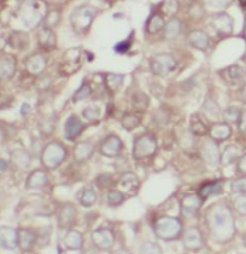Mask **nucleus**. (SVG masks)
Listing matches in <instances>:
<instances>
[{
	"mask_svg": "<svg viewBox=\"0 0 246 254\" xmlns=\"http://www.w3.org/2000/svg\"><path fill=\"white\" fill-rule=\"evenodd\" d=\"M208 224L213 234H216L220 238H229L234 231L231 212L223 205H216L211 209L208 215Z\"/></svg>",
	"mask_w": 246,
	"mask_h": 254,
	"instance_id": "1",
	"label": "nucleus"
},
{
	"mask_svg": "<svg viewBox=\"0 0 246 254\" xmlns=\"http://www.w3.org/2000/svg\"><path fill=\"white\" fill-rule=\"evenodd\" d=\"M98 15V8L93 6H80L76 8L70 17L71 28L80 36H83L89 32V29L92 26L94 18Z\"/></svg>",
	"mask_w": 246,
	"mask_h": 254,
	"instance_id": "2",
	"label": "nucleus"
},
{
	"mask_svg": "<svg viewBox=\"0 0 246 254\" xmlns=\"http://www.w3.org/2000/svg\"><path fill=\"white\" fill-rule=\"evenodd\" d=\"M67 156V150L59 142H49L41 152V164L45 170H56Z\"/></svg>",
	"mask_w": 246,
	"mask_h": 254,
	"instance_id": "3",
	"label": "nucleus"
},
{
	"mask_svg": "<svg viewBox=\"0 0 246 254\" xmlns=\"http://www.w3.org/2000/svg\"><path fill=\"white\" fill-rule=\"evenodd\" d=\"M155 232L160 239L164 241H172L179 237L182 232V224L176 217L164 216L155 221Z\"/></svg>",
	"mask_w": 246,
	"mask_h": 254,
	"instance_id": "4",
	"label": "nucleus"
},
{
	"mask_svg": "<svg viewBox=\"0 0 246 254\" xmlns=\"http://www.w3.org/2000/svg\"><path fill=\"white\" fill-rule=\"evenodd\" d=\"M45 17L43 6L38 1H26L21 7V19L27 28H33L41 22Z\"/></svg>",
	"mask_w": 246,
	"mask_h": 254,
	"instance_id": "5",
	"label": "nucleus"
},
{
	"mask_svg": "<svg viewBox=\"0 0 246 254\" xmlns=\"http://www.w3.org/2000/svg\"><path fill=\"white\" fill-rule=\"evenodd\" d=\"M176 68V62L171 54H159L151 59V70L153 74L164 77Z\"/></svg>",
	"mask_w": 246,
	"mask_h": 254,
	"instance_id": "6",
	"label": "nucleus"
},
{
	"mask_svg": "<svg viewBox=\"0 0 246 254\" xmlns=\"http://www.w3.org/2000/svg\"><path fill=\"white\" fill-rule=\"evenodd\" d=\"M158 150V141L152 135H141L134 141L133 156L134 159H145L153 156Z\"/></svg>",
	"mask_w": 246,
	"mask_h": 254,
	"instance_id": "7",
	"label": "nucleus"
},
{
	"mask_svg": "<svg viewBox=\"0 0 246 254\" xmlns=\"http://www.w3.org/2000/svg\"><path fill=\"white\" fill-rule=\"evenodd\" d=\"M85 123L77 115H70L66 119L65 123V138L67 141H74L77 137H80L85 130Z\"/></svg>",
	"mask_w": 246,
	"mask_h": 254,
	"instance_id": "8",
	"label": "nucleus"
},
{
	"mask_svg": "<svg viewBox=\"0 0 246 254\" xmlns=\"http://www.w3.org/2000/svg\"><path fill=\"white\" fill-rule=\"evenodd\" d=\"M80 66H81V51L78 48H70L66 51L63 55L62 70L66 74H73L80 68Z\"/></svg>",
	"mask_w": 246,
	"mask_h": 254,
	"instance_id": "9",
	"label": "nucleus"
},
{
	"mask_svg": "<svg viewBox=\"0 0 246 254\" xmlns=\"http://www.w3.org/2000/svg\"><path fill=\"white\" fill-rule=\"evenodd\" d=\"M92 242L101 250H108L115 242L114 232L107 228H98L92 234Z\"/></svg>",
	"mask_w": 246,
	"mask_h": 254,
	"instance_id": "10",
	"label": "nucleus"
},
{
	"mask_svg": "<svg viewBox=\"0 0 246 254\" xmlns=\"http://www.w3.org/2000/svg\"><path fill=\"white\" fill-rule=\"evenodd\" d=\"M0 246L7 250H14L19 246L18 232L7 226H0Z\"/></svg>",
	"mask_w": 246,
	"mask_h": 254,
	"instance_id": "11",
	"label": "nucleus"
},
{
	"mask_svg": "<svg viewBox=\"0 0 246 254\" xmlns=\"http://www.w3.org/2000/svg\"><path fill=\"white\" fill-rule=\"evenodd\" d=\"M123 148V142L118 135H109L104 139L100 152L103 153L105 157H116L119 156L120 150Z\"/></svg>",
	"mask_w": 246,
	"mask_h": 254,
	"instance_id": "12",
	"label": "nucleus"
},
{
	"mask_svg": "<svg viewBox=\"0 0 246 254\" xmlns=\"http://www.w3.org/2000/svg\"><path fill=\"white\" fill-rule=\"evenodd\" d=\"M201 205L202 199L197 194H189V195H185L183 199L180 201V210H182L183 216L191 217V216L197 215Z\"/></svg>",
	"mask_w": 246,
	"mask_h": 254,
	"instance_id": "13",
	"label": "nucleus"
},
{
	"mask_svg": "<svg viewBox=\"0 0 246 254\" xmlns=\"http://www.w3.org/2000/svg\"><path fill=\"white\" fill-rule=\"evenodd\" d=\"M200 155L202 156L205 163L211 164V166H216L219 161V148L216 142L212 139L204 141L200 148Z\"/></svg>",
	"mask_w": 246,
	"mask_h": 254,
	"instance_id": "14",
	"label": "nucleus"
},
{
	"mask_svg": "<svg viewBox=\"0 0 246 254\" xmlns=\"http://www.w3.org/2000/svg\"><path fill=\"white\" fill-rule=\"evenodd\" d=\"M118 186L120 189L119 191H122L123 194H134L137 193V190L140 188V181H138L136 174H133V172H125V174H122L119 182H118Z\"/></svg>",
	"mask_w": 246,
	"mask_h": 254,
	"instance_id": "15",
	"label": "nucleus"
},
{
	"mask_svg": "<svg viewBox=\"0 0 246 254\" xmlns=\"http://www.w3.org/2000/svg\"><path fill=\"white\" fill-rule=\"evenodd\" d=\"M213 28L216 29V32L222 36H227L233 32V21L226 12H219L212 18Z\"/></svg>",
	"mask_w": 246,
	"mask_h": 254,
	"instance_id": "16",
	"label": "nucleus"
},
{
	"mask_svg": "<svg viewBox=\"0 0 246 254\" xmlns=\"http://www.w3.org/2000/svg\"><path fill=\"white\" fill-rule=\"evenodd\" d=\"M77 216L76 206L73 204H66L62 206V209L59 210V215H58V224L60 228H67L74 224Z\"/></svg>",
	"mask_w": 246,
	"mask_h": 254,
	"instance_id": "17",
	"label": "nucleus"
},
{
	"mask_svg": "<svg viewBox=\"0 0 246 254\" xmlns=\"http://www.w3.org/2000/svg\"><path fill=\"white\" fill-rule=\"evenodd\" d=\"M37 44L41 50L51 51L56 47V34L52 29L43 28L37 33Z\"/></svg>",
	"mask_w": 246,
	"mask_h": 254,
	"instance_id": "18",
	"label": "nucleus"
},
{
	"mask_svg": "<svg viewBox=\"0 0 246 254\" xmlns=\"http://www.w3.org/2000/svg\"><path fill=\"white\" fill-rule=\"evenodd\" d=\"M231 127L227 123H213L212 126L209 127V135L215 142H222L226 141L231 137Z\"/></svg>",
	"mask_w": 246,
	"mask_h": 254,
	"instance_id": "19",
	"label": "nucleus"
},
{
	"mask_svg": "<svg viewBox=\"0 0 246 254\" xmlns=\"http://www.w3.org/2000/svg\"><path fill=\"white\" fill-rule=\"evenodd\" d=\"M25 67L26 70L33 75H37L40 72H43L47 67V59L44 58L43 55L40 54H34V55H30L25 61Z\"/></svg>",
	"mask_w": 246,
	"mask_h": 254,
	"instance_id": "20",
	"label": "nucleus"
},
{
	"mask_svg": "<svg viewBox=\"0 0 246 254\" xmlns=\"http://www.w3.org/2000/svg\"><path fill=\"white\" fill-rule=\"evenodd\" d=\"M49 182V177L44 170H34L29 174L26 179V188L27 189H41L47 186Z\"/></svg>",
	"mask_w": 246,
	"mask_h": 254,
	"instance_id": "21",
	"label": "nucleus"
},
{
	"mask_svg": "<svg viewBox=\"0 0 246 254\" xmlns=\"http://www.w3.org/2000/svg\"><path fill=\"white\" fill-rule=\"evenodd\" d=\"M16 71V62L12 56H1L0 58V79H10Z\"/></svg>",
	"mask_w": 246,
	"mask_h": 254,
	"instance_id": "22",
	"label": "nucleus"
},
{
	"mask_svg": "<svg viewBox=\"0 0 246 254\" xmlns=\"http://www.w3.org/2000/svg\"><path fill=\"white\" fill-rule=\"evenodd\" d=\"M204 243L201 232L196 227H191L185 232V246L190 250H196L200 249Z\"/></svg>",
	"mask_w": 246,
	"mask_h": 254,
	"instance_id": "23",
	"label": "nucleus"
},
{
	"mask_svg": "<svg viewBox=\"0 0 246 254\" xmlns=\"http://www.w3.org/2000/svg\"><path fill=\"white\" fill-rule=\"evenodd\" d=\"M242 149H241L240 145L233 144L226 148L222 156H220V163L223 166H229V164H233L235 160H238L242 157Z\"/></svg>",
	"mask_w": 246,
	"mask_h": 254,
	"instance_id": "24",
	"label": "nucleus"
},
{
	"mask_svg": "<svg viewBox=\"0 0 246 254\" xmlns=\"http://www.w3.org/2000/svg\"><path fill=\"white\" fill-rule=\"evenodd\" d=\"M93 153H94V146L90 142H80L74 148V159L78 163L89 160Z\"/></svg>",
	"mask_w": 246,
	"mask_h": 254,
	"instance_id": "25",
	"label": "nucleus"
},
{
	"mask_svg": "<svg viewBox=\"0 0 246 254\" xmlns=\"http://www.w3.org/2000/svg\"><path fill=\"white\" fill-rule=\"evenodd\" d=\"M189 43L191 44V47H194L197 50L205 51L208 48V44H209V39H208V34L205 32L194 30L189 36Z\"/></svg>",
	"mask_w": 246,
	"mask_h": 254,
	"instance_id": "26",
	"label": "nucleus"
},
{
	"mask_svg": "<svg viewBox=\"0 0 246 254\" xmlns=\"http://www.w3.org/2000/svg\"><path fill=\"white\" fill-rule=\"evenodd\" d=\"M220 75L223 77V79L226 82L231 83V85H234V83H238L244 77V72H242V68L238 66H230L227 68H224L220 71Z\"/></svg>",
	"mask_w": 246,
	"mask_h": 254,
	"instance_id": "27",
	"label": "nucleus"
},
{
	"mask_svg": "<svg viewBox=\"0 0 246 254\" xmlns=\"http://www.w3.org/2000/svg\"><path fill=\"white\" fill-rule=\"evenodd\" d=\"M222 193V183L219 182V181H213V182H208L205 185H202L200 190H198V197L204 201L208 197H211L213 194H218Z\"/></svg>",
	"mask_w": 246,
	"mask_h": 254,
	"instance_id": "28",
	"label": "nucleus"
},
{
	"mask_svg": "<svg viewBox=\"0 0 246 254\" xmlns=\"http://www.w3.org/2000/svg\"><path fill=\"white\" fill-rule=\"evenodd\" d=\"M8 41H10L11 47L15 50H26L29 47V43H30L29 36L25 32H14L12 34H10Z\"/></svg>",
	"mask_w": 246,
	"mask_h": 254,
	"instance_id": "29",
	"label": "nucleus"
},
{
	"mask_svg": "<svg viewBox=\"0 0 246 254\" xmlns=\"http://www.w3.org/2000/svg\"><path fill=\"white\" fill-rule=\"evenodd\" d=\"M83 245V238L78 231L71 230L66 234L65 237V246L70 250H80Z\"/></svg>",
	"mask_w": 246,
	"mask_h": 254,
	"instance_id": "30",
	"label": "nucleus"
},
{
	"mask_svg": "<svg viewBox=\"0 0 246 254\" xmlns=\"http://www.w3.org/2000/svg\"><path fill=\"white\" fill-rule=\"evenodd\" d=\"M11 161L18 168H26L30 164V156L23 149H14L11 152Z\"/></svg>",
	"mask_w": 246,
	"mask_h": 254,
	"instance_id": "31",
	"label": "nucleus"
},
{
	"mask_svg": "<svg viewBox=\"0 0 246 254\" xmlns=\"http://www.w3.org/2000/svg\"><path fill=\"white\" fill-rule=\"evenodd\" d=\"M164 18L159 14H152L147 22V33L155 34L164 28Z\"/></svg>",
	"mask_w": 246,
	"mask_h": 254,
	"instance_id": "32",
	"label": "nucleus"
},
{
	"mask_svg": "<svg viewBox=\"0 0 246 254\" xmlns=\"http://www.w3.org/2000/svg\"><path fill=\"white\" fill-rule=\"evenodd\" d=\"M18 239H19V245L23 250H30L36 242V235H34V232L29 231V230H22L21 232H18Z\"/></svg>",
	"mask_w": 246,
	"mask_h": 254,
	"instance_id": "33",
	"label": "nucleus"
},
{
	"mask_svg": "<svg viewBox=\"0 0 246 254\" xmlns=\"http://www.w3.org/2000/svg\"><path fill=\"white\" fill-rule=\"evenodd\" d=\"M123 79L125 77L123 75H119V74H107L105 75V88L108 89V92H112L115 93L116 90H119V88L123 83Z\"/></svg>",
	"mask_w": 246,
	"mask_h": 254,
	"instance_id": "34",
	"label": "nucleus"
},
{
	"mask_svg": "<svg viewBox=\"0 0 246 254\" xmlns=\"http://www.w3.org/2000/svg\"><path fill=\"white\" fill-rule=\"evenodd\" d=\"M190 130L194 135H205V134H208V126L202 122V119L198 115H191Z\"/></svg>",
	"mask_w": 246,
	"mask_h": 254,
	"instance_id": "35",
	"label": "nucleus"
},
{
	"mask_svg": "<svg viewBox=\"0 0 246 254\" xmlns=\"http://www.w3.org/2000/svg\"><path fill=\"white\" fill-rule=\"evenodd\" d=\"M96 201H97V193H96V190L93 188H85L83 189V191L80 195V202L83 206H93V205L96 204Z\"/></svg>",
	"mask_w": 246,
	"mask_h": 254,
	"instance_id": "36",
	"label": "nucleus"
},
{
	"mask_svg": "<svg viewBox=\"0 0 246 254\" xmlns=\"http://www.w3.org/2000/svg\"><path fill=\"white\" fill-rule=\"evenodd\" d=\"M180 30H182V22H180L179 19H171L167 25H165V28H164V34H165V37L167 39H175V37H178L180 33Z\"/></svg>",
	"mask_w": 246,
	"mask_h": 254,
	"instance_id": "37",
	"label": "nucleus"
},
{
	"mask_svg": "<svg viewBox=\"0 0 246 254\" xmlns=\"http://www.w3.org/2000/svg\"><path fill=\"white\" fill-rule=\"evenodd\" d=\"M140 123H141V118L136 114H125L123 118H122V126L123 128H126L127 131H133V130H136L137 127L140 126Z\"/></svg>",
	"mask_w": 246,
	"mask_h": 254,
	"instance_id": "38",
	"label": "nucleus"
},
{
	"mask_svg": "<svg viewBox=\"0 0 246 254\" xmlns=\"http://www.w3.org/2000/svg\"><path fill=\"white\" fill-rule=\"evenodd\" d=\"M242 116H244L242 111H241L240 108H237V107H230V108H227V110L223 112L224 122H226L227 125H229V123H235V125H238Z\"/></svg>",
	"mask_w": 246,
	"mask_h": 254,
	"instance_id": "39",
	"label": "nucleus"
},
{
	"mask_svg": "<svg viewBox=\"0 0 246 254\" xmlns=\"http://www.w3.org/2000/svg\"><path fill=\"white\" fill-rule=\"evenodd\" d=\"M44 22V28H48V29H54L58 23L60 22V12L59 11H48L45 14V17L43 19Z\"/></svg>",
	"mask_w": 246,
	"mask_h": 254,
	"instance_id": "40",
	"label": "nucleus"
},
{
	"mask_svg": "<svg viewBox=\"0 0 246 254\" xmlns=\"http://www.w3.org/2000/svg\"><path fill=\"white\" fill-rule=\"evenodd\" d=\"M148 104H149V99L147 97V94L138 92L133 96V107L137 111H145L147 110Z\"/></svg>",
	"mask_w": 246,
	"mask_h": 254,
	"instance_id": "41",
	"label": "nucleus"
},
{
	"mask_svg": "<svg viewBox=\"0 0 246 254\" xmlns=\"http://www.w3.org/2000/svg\"><path fill=\"white\" fill-rule=\"evenodd\" d=\"M100 115H101V110H100L98 105H89L87 108L83 110V116L89 122H97L100 119Z\"/></svg>",
	"mask_w": 246,
	"mask_h": 254,
	"instance_id": "42",
	"label": "nucleus"
},
{
	"mask_svg": "<svg viewBox=\"0 0 246 254\" xmlns=\"http://www.w3.org/2000/svg\"><path fill=\"white\" fill-rule=\"evenodd\" d=\"M90 93H92L90 85L86 82H83L81 86L78 88V90H77L76 93H74V96H73V101H81V100L87 99V97L90 96Z\"/></svg>",
	"mask_w": 246,
	"mask_h": 254,
	"instance_id": "43",
	"label": "nucleus"
},
{
	"mask_svg": "<svg viewBox=\"0 0 246 254\" xmlns=\"http://www.w3.org/2000/svg\"><path fill=\"white\" fill-rule=\"evenodd\" d=\"M125 202V194L119 190H111L108 193V205L109 206H119Z\"/></svg>",
	"mask_w": 246,
	"mask_h": 254,
	"instance_id": "44",
	"label": "nucleus"
},
{
	"mask_svg": "<svg viewBox=\"0 0 246 254\" xmlns=\"http://www.w3.org/2000/svg\"><path fill=\"white\" fill-rule=\"evenodd\" d=\"M140 254H162V248L156 243H144L140 248Z\"/></svg>",
	"mask_w": 246,
	"mask_h": 254,
	"instance_id": "45",
	"label": "nucleus"
},
{
	"mask_svg": "<svg viewBox=\"0 0 246 254\" xmlns=\"http://www.w3.org/2000/svg\"><path fill=\"white\" fill-rule=\"evenodd\" d=\"M96 183L98 185V188H107L112 183V175L111 174H101L96 179Z\"/></svg>",
	"mask_w": 246,
	"mask_h": 254,
	"instance_id": "46",
	"label": "nucleus"
},
{
	"mask_svg": "<svg viewBox=\"0 0 246 254\" xmlns=\"http://www.w3.org/2000/svg\"><path fill=\"white\" fill-rule=\"evenodd\" d=\"M131 41H133V33L130 34V37L126 40V41H122V43H118V44L115 45V51L123 54V52H126L131 47Z\"/></svg>",
	"mask_w": 246,
	"mask_h": 254,
	"instance_id": "47",
	"label": "nucleus"
},
{
	"mask_svg": "<svg viewBox=\"0 0 246 254\" xmlns=\"http://www.w3.org/2000/svg\"><path fill=\"white\" fill-rule=\"evenodd\" d=\"M178 10V3L176 1H164L163 3V11L168 15H174Z\"/></svg>",
	"mask_w": 246,
	"mask_h": 254,
	"instance_id": "48",
	"label": "nucleus"
},
{
	"mask_svg": "<svg viewBox=\"0 0 246 254\" xmlns=\"http://www.w3.org/2000/svg\"><path fill=\"white\" fill-rule=\"evenodd\" d=\"M231 188H233V191H235V193L245 194V179L242 178V179L234 181L233 185H231Z\"/></svg>",
	"mask_w": 246,
	"mask_h": 254,
	"instance_id": "49",
	"label": "nucleus"
},
{
	"mask_svg": "<svg viewBox=\"0 0 246 254\" xmlns=\"http://www.w3.org/2000/svg\"><path fill=\"white\" fill-rule=\"evenodd\" d=\"M7 167H8L7 161L3 160V159H0V171H5V170H7Z\"/></svg>",
	"mask_w": 246,
	"mask_h": 254,
	"instance_id": "50",
	"label": "nucleus"
},
{
	"mask_svg": "<svg viewBox=\"0 0 246 254\" xmlns=\"http://www.w3.org/2000/svg\"><path fill=\"white\" fill-rule=\"evenodd\" d=\"M114 254H130L127 250H118V252H115Z\"/></svg>",
	"mask_w": 246,
	"mask_h": 254,
	"instance_id": "51",
	"label": "nucleus"
},
{
	"mask_svg": "<svg viewBox=\"0 0 246 254\" xmlns=\"http://www.w3.org/2000/svg\"><path fill=\"white\" fill-rule=\"evenodd\" d=\"M59 254H65V253H63V252H59Z\"/></svg>",
	"mask_w": 246,
	"mask_h": 254,
	"instance_id": "52",
	"label": "nucleus"
}]
</instances>
